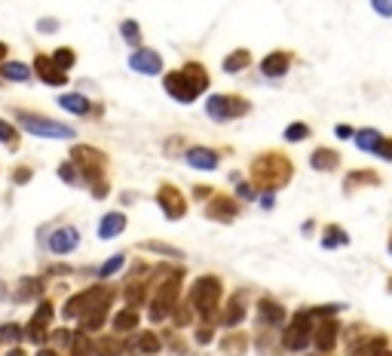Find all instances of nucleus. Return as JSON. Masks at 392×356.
Segmentation results:
<instances>
[{"mask_svg":"<svg viewBox=\"0 0 392 356\" xmlns=\"http://www.w3.org/2000/svg\"><path fill=\"white\" fill-rule=\"evenodd\" d=\"M295 178V160L282 151H261L248 166V184L267 194L288 188Z\"/></svg>","mask_w":392,"mask_h":356,"instance_id":"f257e3e1","label":"nucleus"},{"mask_svg":"<svg viewBox=\"0 0 392 356\" xmlns=\"http://www.w3.org/2000/svg\"><path fill=\"white\" fill-rule=\"evenodd\" d=\"M71 163L80 169V178H83V188H89V194L95 200H104L111 194V178H108V169H111V157L95 145H74L71 148Z\"/></svg>","mask_w":392,"mask_h":356,"instance_id":"f03ea898","label":"nucleus"},{"mask_svg":"<svg viewBox=\"0 0 392 356\" xmlns=\"http://www.w3.org/2000/svg\"><path fill=\"white\" fill-rule=\"evenodd\" d=\"M209 87H212V74L203 62H184L178 71L162 74V89L178 105H194L203 92H209Z\"/></svg>","mask_w":392,"mask_h":356,"instance_id":"7ed1b4c3","label":"nucleus"},{"mask_svg":"<svg viewBox=\"0 0 392 356\" xmlns=\"http://www.w3.org/2000/svg\"><path fill=\"white\" fill-rule=\"evenodd\" d=\"M187 304L194 308V313L203 317V323H215L221 317V304H224V280L215 274H203L190 283L187 289Z\"/></svg>","mask_w":392,"mask_h":356,"instance_id":"20e7f679","label":"nucleus"},{"mask_svg":"<svg viewBox=\"0 0 392 356\" xmlns=\"http://www.w3.org/2000/svg\"><path fill=\"white\" fill-rule=\"evenodd\" d=\"M12 123L19 126L22 132L34 135V139H49V141H74L77 139V130L62 120H53L40 111H31V108H12Z\"/></svg>","mask_w":392,"mask_h":356,"instance_id":"39448f33","label":"nucleus"},{"mask_svg":"<svg viewBox=\"0 0 392 356\" xmlns=\"http://www.w3.org/2000/svg\"><path fill=\"white\" fill-rule=\"evenodd\" d=\"M181 286H184V270H166V276L160 280L156 292L147 298V317H151V323L169 319L172 308L181 301Z\"/></svg>","mask_w":392,"mask_h":356,"instance_id":"423d86ee","label":"nucleus"},{"mask_svg":"<svg viewBox=\"0 0 392 356\" xmlns=\"http://www.w3.org/2000/svg\"><path fill=\"white\" fill-rule=\"evenodd\" d=\"M113 298H117V289L108 286V283H95V286H89L83 292H74V295L65 301V308H62V317L65 319H80L83 313L102 308V304H113Z\"/></svg>","mask_w":392,"mask_h":356,"instance_id":"0eeeda50","label":"nucleus"},{"mask_svg":"<svg viewBox=\"0 0 392 356\" xmlns=\"http://www.w3.org/2000/svg\"><path fill=\"white\" fill-rule=\"evenodd\" d=\"M205 114L215 123H230V120L252 114V102L245 96H239V92H215V96L205 98Z\"/></svg>","mask_w":392,"mask_h":356,"instance_id":"6e6552de","label":"nucleus"},{"mask_svg":"<svg viewBox=\"0 0 392 356\" xmlns=\"http://www.w3.org/2000/svg\"><path fill=\"white\" fill-rule=\"evenodd\" d=\"M312 323H316V317L310 313V308L297 310L295 319H291V326H285L282 332V347L291 353H301L310 347V335H312Z\"/></svg>","mask_w":392,"mask_h":356,"instance_id":"1a4fd4ad","label":"nucleus"},{"mask_svg":"<svg viewBox=\"0 0 392 356\" xmlns=\"http://www.w3.org/2000/svg\"><path fill=\"white\" fill-rule=\"evenodd\" d=\"M156 206H160V212L169 218V222H181V218H187L190 206H187V197H184V190L178 188L172 181H162L160 188H156Z\"/></svg>","mask_w":392,"mask_h":356,"instance_id":"9d476101","label":"nucleus"},{"mask_svg":"<svg viewBox=\"0 0 392 356\" xmlns=\"http://www.w3.org/2000/svg\"><path fill=\"white\" fill-rule=\"evenodd\" d=\"M239 212H242V203L230 194H212L209 203H205V218H209V222H218V224L236 222Z\"/></svg>","mask_w":392,"mask_h":356,"instance_id":"9b49d317","label":"nucleus"},{"mask_svg":"<svg viewBox=\"0 0 392 356\" xmlns=\"http://www.w3.org/2000/svg\"><path fill=\"white\" fill-rule=\"evenodd\" d=\"M46 252L53 255H71L77 252V246H80V231H77V224H62V227H53V231L46 233Z\"/></svg>","mask_w":392,"mask_h":356,"instance_id":"f8f14e48","label":"nucleus"},{"mask_svg":"<svg viewBox=\"0 0 392 356\" xmlns=\"http://www.w3.org/2000/svg\"><path fill=\"white\" fill-rule=\"evenodd\" d=\"M337 338H340V323L334 317H319L312 323V335H310V344L316 347L319 353H331L337 347Z\"/></svg>","mask_w":392,"mask_h":356,"instance_id":"ddd939ff","label":"nucleus"},{"mask_svg":"<svg viewBox=\"0 0 392 356\" xmlns=\"http://www.w3.org/2000/svg\"><path fill=\"white\" fill-rule=\"evenodd\" d=\"M31 74H37V80H40V83H46V87H53V89H62V87H68V83H71L65 71L53 65L49 53H37V55H34V62H31Z\"/></svg>","mask_w":392,"mask_h":356,"instance_id":"4468645a","label":"nucleus"},{"mask_svg":"<svg viewBox=\"0 0 392 356\" xmlns=\"http://www.w3.org/2000/svg\"><path fill=\"white\" fill-rule=\"evenodd\" d=\"M129 68L135 71V74H144V77H156V74H162V55L156 53V49L151 46H138V49H132L129 53Z\"/></svg>","mask_w":392,"mask_h":356,"instance_id":"2eb2a0df","label":"nucleus"},{"mask_svg":"<svg viewBox=\"0 0 392 356\" xmlns=\"http://www.w3.org/2000/svg\"><path fill=\"white\" fill-rule=\"evenodd\" d=\"M55 105H59L62 111L74 114V117H102V114H104L102 105H98V102H89V98L80 96V92H62Z\"/></svg>","mask_w":392,"mask_h":356,"instance_id":"dca6fc26","label":"nucleus"},{"mask_svg":"<svg viewBox=\"0 0 392 356\" xmlns=\"http://www.w3.org/2000/svg\"><path fill=\"white\" fill-rule=\"evenodd\" d=\"M295 65V53H288V49H273V53H267L261 59V74L270 77V80H279L285 77Z\"/></svg>","mask_w":392,"mask_h":356,"instance_id":"f3484780","label":"nucleus"},{"mask_svg":"<svg viewBox=\"0 0 392 356\" xmlns=\"http://www.w3.org/2000/svg\"><path fill=\"white\" fill-rule=\"evenodd\" d=\"M44 292H46V280H44V276L25 274V276H19V280H16V286H12V295L10 298H16L19 304H31V301H40V298H44Z\"/></svg>","mask_w":392,"mask_h":356,"instance_id":"a211bd4d","label":"nucleus"},{"mask_svg":"<svg viewBox=\"0 0 392 356\" xmlns=\"http://www.w3.org/2000/svg\"><path fill=\"white\" fill-rule=\"evenodd\" d=\"M184 160H187L190 169H199V172H215L221 166V154L215 148H205V145L187 148V151H184Z\"/></svg>","mask_w":392,"mask_h":356,"instance_id":"6ab92c4d","label":"nucleus"},{"mask_svg":"<svg viewBox=\"0 0 392 356\" xmlns=\"http://www.w3.org/2000/svg\"><path fill=\"white\" fill-rule=\"evenodd\" d=\"M245 292H236L233 298H227L224 304H221V317L218 323L227 326V329H236V326H242V319H245Z\"/></svg>","mask_w":392,"mask_h":356,"instance_id":"aec40b11","label":"nucleus"},{"mask_svg":"<svg viewBox=\"0 0 392 356\" xmlns=\"http://www.w3.org/2000/svg\"><path fill=\"white\" fill-rule=\"evenodd\" d=\"M383 178L377 169H349L344 178V194H355L359 188H380Z\"/></svg>","mask_w":392,"mask_h":356,"instance_id":"412c9836","label":"nucleus"},{"mask_svg":"<svg viewBox=\"0 0 392 356\" xmlns=\"http://www.w3.org/2000/svg\"><path fill=\"white\" fill-rule=\"evenodd\" d=\"M129 227V218H126V212H104L102 222H98V240H117L120 233Z\"/></svg>","mask_w":392,"mask_h":356,"instance_id":"4be33fe9","label":"nucleus"},{"mask_svg":"<svg viewBox=\"0 0 392 356\" xmlns=\"http://www.w3.org/2000/svg\"><path fill=\"white\" fill-rule=\"evenodd\" d=\"M285 319H288V310H285L276 298L267 295L258 301V323L261 326H282Z\"/></svg>","mask_w":392,"mask_h":356,"instance_id":"5701e85b","label":"nucleus"},{"mask_svg":"<svg viewBox=\"0 0 392 356\" xmlns=\"http://www.w3.org/2000/svg\"><path fill=\"white\" fill-rule=\"evenodd\" d=\"M383 350H389L386 335H368V338L349 344V356H380Z\"/></svg>","mask_w":392,"mask_h":356,"instance_id":"b1692460","label":"nucleus"},{"mask_svg":"<svg viewBox=\"0 0 392 356\" xmlns=\"http://www.w3.org/2000/svg\"><path fill=\"white\" fill-rule=\"evenodd\" d=\"M31 65L19 59H6L0 65V83H31Z\"/></svg>","mask_w":392,"mask_h":356,"instance_id":"393cba45","label":"nucleus"},{"mask_svg":"<svg viewBox=\"0 0 392 356\" xmlns=\"http://www.w3.org/2000/svg\"><path fill=\"white\" fill-rule=\"evenodd\" d=\"M310 166L316 169V172H337L340 154L334 151V148H316V151L310 154Z\"/></svg>","mask_w":392,"mask_h":356,"instance_id":"a878e982","label":"nucleus"},{"mask_svg":"<svg viewBox=\"0 0 392 356\" xmlns=\"http://www.w3.org/2000/svg\"><path fill=\"white\" fill-rule=\"evenodd\" d=\"M141 326V313L135 310V308H123V310H117L113 313V319H111V329L113 335H129L135 332Z\"/></svg>","mask_w":392,"mask_h":356,"instance_id":"bb28decb","label":"nucleus"},{"mask_svg":"<svg viewBox=\"0 0 392 356\" xmlns=\"http://www.w3.org/2000/svg\"><path fill=\"white\" fill-rule=\"evenodd\" d=\"M0 145H3L6 151H19V148H22V130L6 117H0Z\"/></svg>","mask_w":392,"mask_h":356,"instance_id":"cd10ccee","label":"nucleus"},{"mask_svg":"<svg viewBox=\"0 0 392 356\" xmlns=\"http://www.w3.org/2000/svg\"><path fill=\"white\" fill-rule=\"evenodd\" d=\"M132 347L138 353H144V356H156L162 350V338L156 332H138L135 335V341H132Z\"/></svg>","mask_w":392,"mask_h":356,"instance_id":"c85d7f7f","label":"nucleus"},{"mask_svg":"<svg viewBox=\"0 0 392 356\" xmlns=\"http://www.w3.org/2000/svg\"><path fill=\"white\" fill-rule=\"evenodd\" d=\"M248 350V335L245 332H230L227 338H221V353L224 356H242Z\"/></svg>","mask_w":392,"mask_h":356,"instance_id":"c756f323","label":"nucleus"},{"mask_svg":"<svg viewBox=\"0 0 392 356\" xmlns=\"http://www.w3.org/2000/svg\"><path fill=\"white\" fill-rule=\"evenodd\" d=\"M46 338H49V323H44V319H37V317L28 319V326H25V341H31V344L44 347Z\"/></svg>","mask_w":392,"mask_h":356,"instance_id":"7c9ffc66","label":"nucleus"},{"mask_svg":"<svg viewBox=\"0 0 392 356\" xmlns=\"http://www.w3.org/2000/svg\"><path fill=\"white\" fill-rule=\"evenodd\" d=\"M248 65H252V53H248V49H233L230 55H227L224 59V71L227 74H239V71H245Z\"/></svg>","mask_w":392,"mask_h":356,"instance_id":"2f4dec72","label":"nucleus"},{"mask_svg":"<svg viewBox=\"0 0 392 356\" xmlns=\"http://www.w3.org/2000/svg\"><path fill=\"white\" fill-rule=\"evenodd\" d=\"M49 59H53L55 68H62L68 74V71L77 65V49L74 46H55L53 53H49Z\"/></svg>","mask_w":392,"mask_h":356,"instance_id":"473e14b6","label":"nucleus"},{"mask_svg":"<svg viewBox=\"0 0 392 356\" xmlns=\"http://www.w3.org/2000/svg\"><path fill=\"white\" fill-rule=\"evenodd\" d=\"M349 243V233L344 231L340 224H325L322 231V249H337V246H346Z\"/></svg>","mask_w":392,"mask_h":356,"instance_id":"72a5a7b5","label":"nucleus"},{"mask_svg":"<svg viewBox=\"0 0 392 356\" xmlns=\"http://www.w3.org/2000/svg\"><path fill=\"white\" fill-rule=\"evenodd\" d=\"M380 130H374V126H365V130H359V132H355L353 135V141H355V145H359V151H374V145H377V141H380Z\"/></svg>","mask_w":392,"mask_h":356,"instance_id":"f704fd0d","label":"nucleus"},{"mask_svg":"<svg viewBox=\"0 0 392 356\" xmlns=\"http://www.w3.org/2000/svg\"><path fill=\"white\" fill-rule=\"evenodd\" d=\"M92 353H98V356H120V353H123V341H120V335H113V338H98L95 344H92Z\"/></svg>","mask_w":392,"mask_h":356,"instance_id":"c9c22d12","label":"nucleus"},{"mask_svg":"<svg viewBox=\"0 0 392 356\" xmlns=\"http://www.w3.org/2000/svg\"><path fill=\"white\" fill-rule=\"evenodd\" d=\"M55 175L62 178V181L68 184V188H83V178H80V169L74 166L71 160H65V163H59V169H55Z\"/></svg>","mask_w":392,"mask_h":356,"instance_id":"e433bc0d","label":"nucleus"},{"mask_svg":"<svg viewBox=\"0 0 392 356\" xmlns=\"http://www.w3.org/2000/svg\"><path fill=\"white\" fill-rule=\"evenodd\" d=\"M25 341V326L22 323H3L0 326V344H22Z\"/></svg>","mask_w":392,"mask_h":356,"instance_id":"4c0bfd02","label":"nucleus"},{"mask_svg":"<svg viewBox=\"0 0 392 356\" xmlns=\"http://www.w3.org/2000/svg\"><path fill=\"white\" fill-rule=\"evenodd\" d=\"M123 267H126V255H123V252H117V255H113V258H108L102 267H98V280H102V283H108L111 276H117Z\"/></svg>","mask_w":392,"mask_h":356,"instance_id":"58836bf2","label":"nucleus"},{"mask_svg":"<svg viewBox=\"0 0 392 356\" xmlns=\"http://www.w3.org/2000/svg\"><path fill=\"white\" fill-rule=\"evenodd\" d=\"M120 37H123L132 49H138L141 46V25L135 22V19H126V22L120 25Z\"/></svg>","mask_w":392,"mask_h":356,"instance_id":"ea45409f","label":"nucleus"},{"mask_svg":"<svg viewBox=\"0 0 392 356\" xmlns=\"http://www.w3.org/2000/svg\"><path fill=\"white\" fill-rule=\"evenodd\" d=\"M169 319H172V326L184 329V326H190V319H194V308H190L187 301H178L172 308V313H169Z\"/></svg>","mask_w":392,"mask_h":356,"instance_id":"a19ab883","label":"nucleus"},{"mask_svg":"<svg viewBox=\"0 0 392 356\" xmlns=\"http://www.w3.org/2000/svg\"><path fill=\"white\" fill-rule=\"evenodd\" d=\"M312 135L310 123H304V120H295V123L285 126V141H306Z\"/></svg>","mask_w":392,"mask_h":356,"instance_id":"79ce46f5","label":"nucleus"},{"mask_svg":"<svg viewBox=\"0 0 392 356\" xmlns=\"http://www.w3.org/2000/svg\"><path fill=\"white\" fill-rule=\"evenodd\" d=\"M138 249H153V252L166 255V258H184V252L178 246H169V243H160V240H144V243H138Z\"/></svg>","mask_w":392,"mask_h":356,"instance_id":"37998d69","label":"nucleus"},{"mask_svg":"<svg viewBox=\"0 0 392 356\" xmlns=\"http://www.w3.org/2000/svg\"><path fill=\"white\" fill-rule=\"evenodd\" d=\"M31 178H34V166H28V163H19V166H12V172H10V181L16 184V188L31 184Z\"/></svg>","mask_w":392,"mask_h":356,"instance_id":"c03bdc74","label":"nucleus"},{"mask_svg":"<svg viewBox=\"0 0 392 356\" xmlns=\"http://www.w3.org/2000/svg\"><path fill=\"white\" fill-rule=\"evenodd\" d=\"M31 317L44 319V323H53V319H55V304H53V301H49V298L44 295V298H40V301H37V308H34Z\"/></svg>","mask_w":392,"mask_h":356,"instance_id":"a18cd8bd","label":"nucleus"},{"mask_svg":"<svg viewBox=\"0 0 392 356\" xmlns=\"http://www.w3.org/2000/svg\"><path fill=\"white\" fill-rule=\"evenodd\" d=\"M374 157H380V160H389L392 163V139L389 135H380V141L374 145V151H371Z\"/></svg>","mask_w":392,"mask_h":356,"instance_id":"49530a36","label":"nucleus"},{"mask_svg":"<svg viewBox=\"0 0 392 356\" xmlns=\"http://www.w3.org/2000/svg\"><path fill=\"white\" fill-rule=\"evenodd\" d=\"M71 329H49V338L46 344H62V347H71Z\"/></svg>","mask_w":392,"mask_h":356,"instance_id":"de8ad7c7","label":"nucleus"},{"mask_svg":"<svg viewBox=\"0 0 392 356\" xmlns=\"http://www.w3.org/2000/svg\"><path fill=\"white\" fill-rule=\"evenodd\" d=\"M215 329H218L215 323H199V329H196V344H209L212 335H215Z\"/></svg>","mask_w":392,"mask_h":356,"instance_id":"09e8293b","label":"nucleus"},{"mask_svg":"<svg viewBox=\"0 0 392 356\" xmlns=\"http://www.w3.org/2000/svg\"><path fill=\"white\" fill-rule=\"evenodd\" d=\"M377 16H392V0H371Z\"/></svg>","mask_w":392,"mask_h":356,"instance_id":"8fccbe9b","label":"nucleus"},{"mask_svg":"<svg viewBox=\"0 0 392 356\" xmlns=\"http://www.w3.org/2000/svg\"><path fill=\"white\" fill-rule=\"evenodd\" d=\"M252 194H254V188H252L248 181H239V184H236V200H239V203H242V200H248Z\"/></svg>","mask_w":392,"mask_h":356,"instance_id":"3c124183","label":"nucleus"},{"mask_svg":"<svg viewBox=\"0 0 392 356\" xmlns=\"http://www.w3.org/2000/svg\"><path fill=\"white\" fill-rule=\"evenodd\" d=\"M334 135H337V139H353V135H355V130H353V126H346V123H337V126H334Z\"/></svg>","mask_w":392,"mask_h":356,"instance_id":"603ef678","label":"nucleus"},{"mask_svg":"<svg viewBox=\"0 0 392 356\" xmlns=\"http://www.w3.org/2000/svg\"><path fill=\"white\" fill-rule=\"evenodd\" d=\"M55 28H59V22H55V19H40V22H37V31H40V34H53Z\"/></svg>","mask_w":392,"mask_h":356,"instance_id":"864d4df0","label":"nucleus"},{"mask_svg":"<svg viewBox=\"0 0 392 356\" xmlns=\"http://www.w3.org/2000/svg\"><path fill=\"white\" fill-rule=\"evenodd\" d=\"M6 59H10V44H6V40H0V65H3ZM0 87H3V83H0Z\"/></svg>","mask_w":392,"mask_h":356,"instance_id":"5fc2aeb1","label":"nucleus"},{"mask_svg":"<svg viewBox=\"0 0 392 356\" xmlns=\"http://www.w3.org/2000/svg\"><path fill=\"white\" fill-rule=\"evenodd\" d=\"M34 356H59V350H55L53 344H44V347H40V350L34 353Z\"/></svg>","mask_w":392,"mask_h":356,"instance_id":"6e6d98bb","label":"nucleus"},{"mask_svg":"<svg viewBox=\"0 0 392 356\" xmlns=\"http://www.w3.org/2000/svg\"><path fill=\"white\" fill-rule=\"evenodd\" d=\"M194 197H196V200H205V197H212V190L199 184V188H194Z\"/></svg>","mask_w":392,"mask_h":356,"instance_id":"4d7b16f0","label":"nucleus"},{"mask_svg":"<svg viewBox=\"0 0 392 356\" xmlns=\"http://www.w3.org/2000/svg\"><path fill=\"white\" fill-rule=\"evenodd\" d=\"M261 206H263V209H273V194H267V190H263V197H261Z\"/></svg>","mask_w":392,"mask_h":356,"instance_id":"13d9d810","label":"nucleus"},{"mask_svg":"<svg viewBox=\"0 0 392 356\" xmlns=\"http://www.w3.org/2000/svg\"><path fill=\"white\" fill-rule=\"evenodd\" d=\"M6 356H28V353H25V350H22V347H19V344H12L10 350H6Z\"/></svg>","mask_w":392,"mask_h":356,"instance_id":"bf43d9fd","label":"nucleus"},{"mask_svg":"<svg viewBox=\"0 0 392 356\" xmlns=\"http://www.w3.org/2000/svg\"><path fill=\"white\" fill-rule=\"evenodd\" d=\"M0 298H10V292H6V283L0 280Z\"/></svg>","mask_w":392,"mask_h":356,"instance_id":"052dcab7","label":"nucleus"},{"mask_svg":"<svg viewBox=\"0 0 392 356\" xmlns=\"http://www.w3.org/2000/svg\"><path fill=\"white\" fill-rule=\"evenodd\" d=\"M389 252H392V233H389Z\"/></svg>","mask_w":392,"mask_h":356,"instance_id":"680f3d73","label":"nucleus"},{"mask_svg":"<svg viewBox=\"0 0 392 356\" xmlns=\"http://www.w3.org/2000/svg\"><path fill=\"white\" fill-rule=\"evenodd\" d=\"M68 356H77V353H68Z\"/></svg>","mask_w":392,"mask_h":356,"instance_id":"e2e57ef3","label":"nucleus"}]
</instances>
